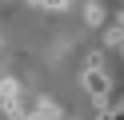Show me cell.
<instances>
[{"instance_id": "obj_1", "label": "cell", "mask_w": 124, "mask_h": 120, "mask_svg": "<svg viewBox=\"0 0 124 120\" xmlns=\"http://www.w3.org/2000/svg\"><path fill=\"white\" fill-rule=\"evenodd\" d=\"M84 92L96 108H108V96H112V76L104 68H84Z\"/></svg>"}, {"instance_id": "obj_2", "label": "cell", "mask_w": 124, "mask_h": 120, "mask_svg": "<svg viewBox=\"0 0 124 120\" xmlns=\"http://www.w3.org/2000/svg\"><path fill=\"white\" fill-rule=\"evenodd\" d=\"M104 20H108L104 4H100V0H88V4H84V24H92V28H100Z\"/></svg>"}, {"instance_id": "obj_3", "label": "cell", "mask_w": 124, "mask_h": 120, "mask_svg": "<svg viewBox=\"0 0 124 120\" xmlns=\"http://www.w3.org/2000/svg\"><path fill=\"white\" fill-rule=\"evenodd\" d=\"M84 68H104V52H100V48H96V52H88V60H84Z\"/></svg>"}, {"instance_id": "obj_4", "label": "cell", "mask_w": 124, "mask_h": 120, "mask_svg": "<svg viewBox=\"0 0 124 120\" xmlns=\"http://www.w3.org/2000/svg\"><path fill=\"white\" fill-rule=\"evenodd\" d=\"M112 120H124V100H120V104L112 108Z\"/></svg>"}, {"instance_id": "obj_5", "label": "cell", "mask_w": 124, "mask_h": 120, "mask_svg": "<svg viewBox=\"0 0 124 120\" xmlns=\"http://www.w3.org/2000/svg\"><path fill=\"white\" fill-rule=\"evenodd\" d=\"M92 120H112V112H108V108H100V112H96Z\"/></svg>"}]
</instances>
